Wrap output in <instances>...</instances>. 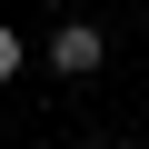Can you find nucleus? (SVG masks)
<instances>
[{
	"instance_id": "nucleus-1",
	"label": "nucleus",
	"mask_w": 149,
	"mask_h": 149,
	"mask_svg": "<svg viewBox=\"0 0 149 149\" xmlns=\"http://www.w3.org/2000/svg\"><path fill=\"white\" fill-rule=\"evenodd\" d=\"M100 60H109V40H100V20H60V30H50V70H60V80H90Z\"/></svg>"
},
{
	"instance_id": "nucleus-2",
	"label": "nucleus",
	"mask_w": 149,
	"mask_h": 149,
	"mask_svg": "<svg viewBox=\"0 0 149 149\" xmlns=\"http://www.w3.org/2000/svg\"><path fill=\"white\" fill-rule=\"evenodd\" d=\"M0 80H20V30H0Z\"/></svg>"
},
{
	"instance_id": "nucleus-3",
	"label": "nucleus",
	"mask_w": 149,
	"mask_h": 149,
	"mask_svg": "<svg viewBox=\"0 0 149 149\" xmlns=\"http://www.w3.org/2000/svg\"><path fill=\"white\" fill-rule=\"evenodd\" d=\"M109 149H129V139H109Z\"/></svg>"
}]
</instances>
